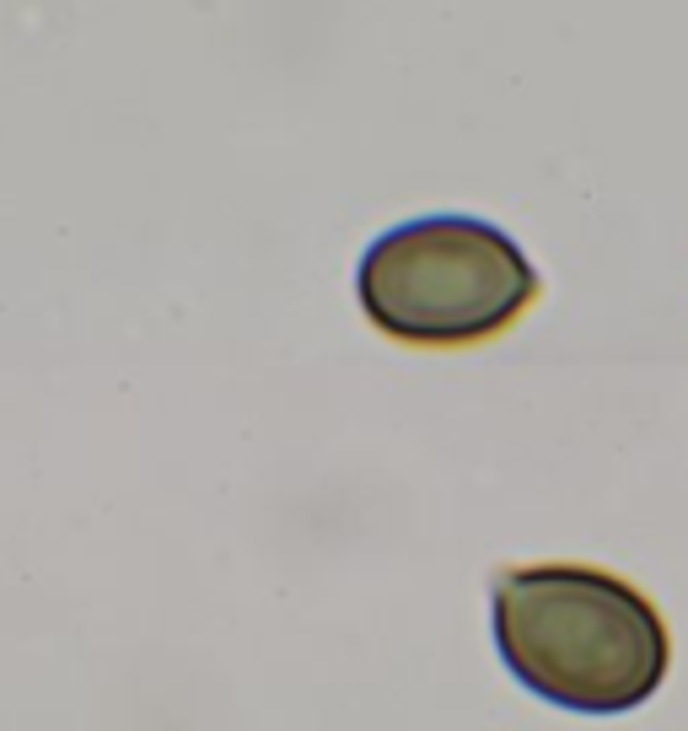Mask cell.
<instances>
[{"mask_svg": "<svg viewBox=\"0 0 688 731\" xmlns=\"http://www.w3.org/2000/svg\"><path fill=\"white\" fill-rule=\"evenodd\" d=\"M495 651L527 694L576 715L635 710L672 667V635L656 602L602 565L500 570Z\"/></svg>", "mask_w": 688, "mask_h": 731, "instance_id": "6da1fadb", "label": "cell"}, {"mask_svg": "<svg viewBox=\"0 0 688 731\" xmlns=\"http://www.w3.org/2000/svg\"><path fill=\"white\" fill-rule=\"evenodd\" d=\"M355 296L377 334L414 350H463L506 334L533 307L538 269L490 221L420 215L366 248Z\"/></svg>", "mask_w": 688, "mask_h": 731, "instance_id": "7a4b0ae2", "label": "cell"}]
</instances>
